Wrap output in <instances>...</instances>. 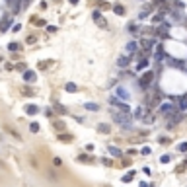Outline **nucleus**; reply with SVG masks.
<instances>
[{
  "label": "nucleus",
  "mask_w": 187,
  "mask_h": 187,
  "mask_svg": "<svg viewBox=\"0 0 187 187\" xmlns=\"http://www.w3.org/2000/svg\"><path fill=\"white\" fill-rule=\"evenodd\" d=\"M111 117H113V121L117 125H121V127H131V121H133V115L129 113V111H123V109H119V107H113L111 109Z\"/></svg>",
  "instance_id": "obj_1"
},
{
  "label": "nucleus",
  "mask_w": 187,
  "mask_h": 187,
  "mask_svg": "<svg viewBox=\"0 0 187 187\" xmlns=\"http://www.w3.org/2000/svg\"><path fill=\"white\" fill-rule=\"evenodd\" d=\"M152 80H154V72H152V70H148V72H144V74L139 78V86H140L142 90H146L148 86L152 84Z\"/></svg>",
  "instance_id": "obj_2"
},
{
  "label": "nucleus",
  "mask_w": 187,
  "mask_h": 187,
  "mask_svg": "<svg viewBox=\"0 0 187 187\" xmlns=\"http://www.w3.org/2000/svg\"><path fill=\"white\" fill-rule=\"evenodd\" d=\"M160 113H162V115H168V117H170V115L177 113V105H176V103H164V105L160 107Z\"/></svg>",
  "instance_id": "obj_3"
},
{
  "label": "nucleus",
  "mask_w": 187,
  "mask_h": 187,
  "mask_svg": "<svg viewBox=\"0 0 187 187\" xmlns=\"http://www.w3.org/2000/svg\"><path fill=\"white\" fill-rule=\"evenodd\" d=\"M139 45L142 47V51H146V53H150V49H152V47L156 45V41H154V39H148V37H142V39H140V43H139Z\"/></svg>",
  "instance_id": "obj_4"
},
{
  "label": "nucleus",
  "mask_w": 187,
  "mask_h": 187,
  "mask_svg": "<svg viewBox=\"0 0 187 187\" xmlns=\"http://www.w3.org/2000/svg\"><path fill=\"white\" fill-rule=\"evenodd\" d=\"M181 121H183V115H181V113H174V115H170V117H168V127L171 129L174 125L181 123Z\"/></svg>",
  "instance_id": "obj_5"
},
{
  "label": "nucleus",
  "mask_w": 187,
  "mask_h": 187,
  "mask_svg": "<svg viewBox=\"0 0 187 187\" xmlns=\"http://www.w3.org/2000/svg\"><path fill=\"white\" fill-rule=\"evenodd\" d=\"M115 98H119V99H123V102H127V99L131 98V96H129V90H127V88L119 86V88L115 90Z\"/></svg>",
  "instance_id": "obj_6"
},
{
  "label": "nucleus",
  "mask_w": 187,
  "mask_h": 187,
  "mask_svg": "<svg viewBox=\"0 0 187 187\" xmlns=\"http://www.w3.org/2000/svg\"><path fill=\"white\" fill-rule=\"evenodd\" d=\"M152 12H154V6H152V4H146L144 8H142V10L139 12V20H144V18H148Z\"/></svg>",
  "instance_id": "obj_7"
},
{
  "label": "nucleus",
  "mask_w": 187,
  "mask_h": 187,
  "mask_svg": "<svg viewBox=\"0 0 187 187\" xmlns=\"http://www.w3.org/2000/svg\"><path fill=\"white\" fill-rule=\"evenodd\" d=\"M164 18H166V10H160V12H156L154 16H152V24H154V25H160L162 21H164Z\"/></svg>",
  "instance_id": "obj_8"
},
{
  "label": "nucleus",
  "mask_w": 187,
  "mask_h": 187,
  "mask_svg": "<svg viewBox=\"0 0 187 187\" xmlns=\"http://www.w3.org/2000/svg\"><path fill=\"white\" fill-rule=\"evenodd\" d=\"M154 59H156V62H162L164 59H166V55H164V47H162V45H156V51H154Z\"/></svg>",
  "instance_id": "obj_9"
},
{
  "label": "nucleus",
  "mask_w": 187,
  "mask_h": 187,
  "mask_svg": "<svg viewBox=\"0 0 187 187\" xmlns=\"http://www.w3.org/2000/svg\"><path fill=\"white\" fill-rule=\"evenodd\" d=\"M129 61H131V57H129V55H121L117 59V66L119 68H127L129 66Z\"/></svg>",
  "instance_id": "obj_10"
},
{
  "label": "nucleus",
  "mask_w": 187,
  "mask_h": 187,
  "mask_svg": "<svg viewBox=\"0 0 187 187\" xmlns=\"http://www.w3.org/2000/svg\"><path fill=\"white\" fill-rule=\"evenodd\" d=\"M166 59H168V64H170V66H176V68H181V70H183V64H185V61L171 59V57H166Z\"/></svg>",
  "instance_id": "obj_11"
},
{
  "label": "nucleus",
  "mask_w": 187,
  "mask_h": 187,
  "mask_svg": "<svg viewBox=\"0 0 187 187\" xmlns=\"http://www.w3.org/2000/svg\"><path fill=\"white\" fill-rule=\"evenodd\" d=\"M125 49H127V55L131 57L133 53H136V49H139V43H136V41H129Z\"/></svg>",
  "instance_id": "obj_12"
},
{
  "label": "nucleus",
  "mask_w": 187,
  "mask_h": 187,
  "mask_svg": "<svg viewBox=\"0 0 187 187\" xmlns=\"http://www.w3.org/2000/svg\"><path fill=\"white\" fill-rule=\"evenodd\" d=\"M92 18H94V20H96V21H98V25H99V27H105V25H107V21H105V20L102 18V14H99L98 10H96V12H94V14H92Z\"/></svg>",
  "instance_id": "obj_13"
},
{
  "label": "nucleus",
  "mask_w": 187,
  "mask_h": 187,
  "mask_svg": "<svg viewBox=\"0 0 187 187\" xmlns=\"http://www.w3.org/2000/svg\"><path fill=\"white\" fill-rule=\"evenodd\" d=\"M135 117H136V119H144V117H146V107H144V105H139V107L135 109Z\"/></svg>",
  "instance_id": "obj_14"
},
{
  "label": "nucleus",
  "mask_w": 187,
  "mask_h": 187,
  "mask_svg": "<svg viewBox=\"0 0 187 187\" xmlns=\"http://www.w3.org/2000/svg\"><path fill=\"white\" fill-rule=\"evenodd\" d=\"M187 109V94L185 96L179 98V102H177V111H185Z\"/></svg>",
  "instance_id": "obj_15"
},
{
  "label": "nucleus",
  "mask_w": 187,
  "mask_h": 187,
  "mask_svg": "<svg viewBox=\"0 0 187 187\" xmlns=\"http://www.w3.org/2000/svg\"><path fill=\"white\" fill-rule=\"evenodd\" d=\"M35 78H37V74H35L33 70H25L24 72V80L25 82H35Z\"/></svg>",
  "instance_id": "obj_16"
},
{
  "label": "nucleus",
  "mask_w": 187,
  "mask_h": 187,
  "mask_svg": "<svg viewBox=\"0 0 187 187\" xmlns=\"http://www.w3.org/2000/svg\"><path fill=\"white\" fill-rule=\"evenodd\" d=\"M146 66H148V59H139V64H136V70L140 72V70H144Z\"/></svg>",
  "instance_id": "obj_17"
},
{
  "label": "nucleus",
  "mask_w": 187,
  "mask_h": 187,
  "mask_svg": "<svg viewBox=\"0 0 187 187\" xmlns=\"http://www.w3.org/2000/svg\"><path fill=\"white\" fill-rule=\"evenodd\" d=\"M113 12L117 14V16H123V14H125V8H123L121 4H115V6H113Z\"/></svg>",
  "instance_id": "obj_18"
},
{
  "label": "nucleus",
  "mask_w": 187,
  "mask_h": 187,
  "mask_svg": "<svg viewBox=\"0 0 187 187\" xmlns=\"http://www.w3.org/2000/svg\"><path fill=\"white\" fill-rule=\"evenodd\" d=\"M25 113L27 115H35V113H37V105H27L25 107Z\"/></svg>",
  "instance_id": "obj_19"
},
{
  "label": "nucleus",
  "mask_w": 187,
  "mask_h": 187,
  "mask_svg": "<svg viewBox=\"0 0 187 187\" xmlns=\"http://www.w3.org/2000/svg\"><path fill=\"white\" fill-rule=\"evenodd\" d=\"M98 131L102 133V135H107V133H109V125H105V123H102V125L98 127Z\"/></svg>",
  "instance_id": "obj_20"
},
{
  "label": "nucleus",
  "mask_w": 187,
  "mask_h": 187,
  "mask_svg": "<svg viewBox=\"0 0 187 187\" xmlns=\"http://www.w3.org/2000/svg\"><path fill=\"white\" fill-rule=\"evenodd\" d=\"M10 2H12V12L18 14V10H20V0H10Z\"/></svg>",
  "instance_id": "obj_21"
},
{
  "label": "nucleus",
  "mask_w": 187,
  "mask_h": 187,
  "mask_svg": "<svg viewBox=\"0 0 187 187\" xmlns=\"http://www.w3.org/2000/svg\"><path fill=\"white\" fill-rule=\"evenodd\" d=\"M64 90H66V92H76V90H78V86L72 84V82H68L66 86H64Z\"/></svg>",
  "instance_id": "obj_22"
},
{
  "label": "nucleus",
  "mask_w": 187,
  "mask_h": 187,
  "mask_svg": "<svg viewBox=\"0 0 187 187\" xmlns=\"http://www.w3.org/2000/svg\"><path fill=\"white\" fill-rule=\"evenodd\" d=\"M84 107H86L88 111H98V109H99V107H98V103H86Z\"/></svg>",
  "instance_id": "obj_23"
},
{
  "label": "nucleus",
  "mask_w": 187,
  "mask_h": 187,
  "mask_svg": "<svg viewBox=\"0 0 187 187\" xmlns=\"http://www.w3.org/2000/svg\"><path fill=\"white\" fill-rule=\"evenodd\" d=\"M109 154H113V156H121L123 152H121L119 148H115V146H109Z\"/></svg>",
  "instance_id": "obj_24"
},
{
  "label": "nucleus",
  "mask_w": 187,
  "mask_h": 187,
  "mask_svg": "<svg viewBox=\"0 0 187 187\" xmlns=\"http://www.w3.org/2000/svg\"><path fill=\"white\" fill-rule=\"evenodd\" d=\"M127 30H129V33H139V25H136V24H131Z\"/></svg>",
  "instance_id": "obj_25"
},
{
  "label": "nucleus",
  "mask_w": 187,
  "mask_h": 187,
  "mask_svg": "<svg viewBox=\"0 0 187 187\" xmlns=\"http://www.w3.org/2000/svg\"><path fill=\"white\" fill-rule=\"evenodd\" d=\"M30 131H31V133H37V131H39V125H37V123H31V125H30Z\"/></svg>",
  "instance_id": "obj_26"
},
{
  "label": "nucleus",
  "mask_w": 187,
  "mask_h": 187,
  "mask_svg": "<svg viewBox=\"0 0 187 187\" xmlns=\"http://www.w3.org/2000/svg\"><path fill=\"white\" fill-rule=\"evenodd\" d=\"M8 49H10V51H18V49H20V45H18V43H10V45H8Z\"/></svg>",
  "instance_id": "obj_27"
},
{
  "label": "nucleus",
  "mask_w": 187,
  "mask_h": 187,
  "mask_svg": "<svg viewBox=\"0 0 187 187\" xmlns=\"http://www.w3.org/2000/svg\"><path fill=\"white\" fill-rule=\"evenodd\" d=\"M177 150H179V152H185V150H187V142H181V144L177 146Z\"/></svg>",
  "instance_id": "obj_28"
},
{
  "label": "nucleus",
  "mask_w": 187,
  "mask_h": 187,
  "mask_svg": "<svg viewBox=\"0 0 187 187\" xmlns=\"http://www.w3.org/2000/svg\"><path fill=\"white\" fill-rule=\"evenodd\" d=\"M160 160H162V164H168V162H170V154H164Z\"/></svg>",
  "instance_id": "obj_29"
},
{
  "label": "nucleus",
  "mask_w": 187,
  "mask_h": 187,
  "mask_svg": "<svg viewBox=\"0 0 187 187\" xmlns=\"http://www.w3.org/2000/svg\"><path fill=\"white\" fill-rule=\"evenodd\" d=\"M78 160H82V162H92V158H88V156L84 154V156H80V158H78Z\"/></svg>",
  "instance_id": "obj_30"
},
{
  "label": "nucleus",
  "mask_w": 187,
  "mask_h": 187,
  "mask_svg": "<svg viewBox=\"0 0 187 187\" xmlns=\"http://www.w3.org/2000/svg\"><path fill=\"white\" fill-rule=\"evenodd\" d=\"M142 154H144V156H146V154H150V148H148V146H144V148H142Z\"/></svg>",
  "instance_id": "obj_31"
},
{
  "label": "nucleus",
  "mask_w": 187,
  "mask_h": 187,
  "mask_svg": "<svg viewBox=\"0 0 187 187\" xmlns=\"http://www.w3.org/2000/svg\"><path fill=\"white\" fill-rule=\"evenodd\" d=\"M140 187H148V183H144V181H140Z\"/></svg>",
  "instance_id": "obj_32"
},
{
  "label": "nucleus",
  "mask_w": 187,
  "mask_h": 187,
  "mask_svg": "<svg viewBox=\"0 0 187 187\" xmlns=\"http://www.w3.org/2000/svg\"><path fill=\"white\" fill-rule=\"evenodd\" d=\"M183 70H185V72H187V61H185V64H183Z\"/></svg>",
  "instance_id": "obj_33"
},
{
  "label": "nucleus",
  "mask_w": 187,
  "mask_h": 187,
  "mask_svg": "<svg viewBox=\"0 0 187 187\" xmlns=\"http://www.w3.org/2000/svg\"><path fill=\"white\" fill-rule=\"evenodd\" d=\"M78 2V0H70V4H76Z\"/></svg>",
  "instance_id": "obj_34"
}]
</instances>
